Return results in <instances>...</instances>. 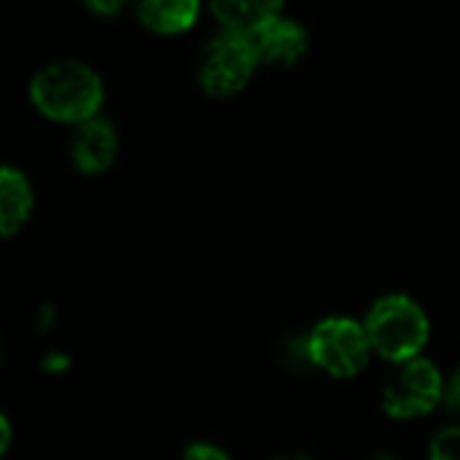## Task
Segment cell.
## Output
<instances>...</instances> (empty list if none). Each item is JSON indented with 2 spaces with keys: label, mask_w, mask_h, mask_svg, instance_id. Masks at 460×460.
Here are the masks:
<instances>
[{
  "label": "cell",
  "mask_w": 460,
  "mask_h": 460,
  "mask_svg": "<svg viewBox=\"0 0 460 460\" xmlns=\"http://www.w3.org/2000/svg\"><path fill=\"white\" fill-rule=\"evenodd\" d=\"M259 67V54L253 43L243 35L224 32L216 35L199 59V86L213 97H232L245 89Z\"/></svg>",
  "instance_id": "obj_4"
},
{
  "label": "cell",
  "mask_w": 460,
  "mask_h": 460,
  "mask_svg": "<svg viewBox=\"0 0 460 460\" xmlns=\"http://www.w3.org/2000/svg\"><path fill=\"white\" fill-rule=\"evenodd\" d=\"M40 367H43L46 372H65V369L70 367V358H67L65 353H46L43 361H40Z\"/></svg>",
  "instance_id": "obj_14"
},
{
  "label": "cell",
  "mask_w": 460,
  "mask_h": 460,
  "mask_svg": "<svg viewBox=\"0 0 460 460\" xmlns=\"http://www.w3.org/2000/svg\"><path fill=\"white\" fill-rule=\"evenodd\" d=\"M259 54V62H278V65H294L305 49H307V30L283 13L272 16L256 35L248 38Z\"/></svg>",
  "instance_id": "obj_7"
},
{
  "label": "cell",
  "mask_w": 460,
  "mask_h": 460,
  "mask_svg": "<svg viewBox=\"0 0 460 460\" xmlns=\"http://www.w3.org/2000/svg\"><path fill=\"white\" fill-rule=\"evenodd\" d=\"M183 460H229V456L216 447V445H208V442H197L191 445L186 453H183Z\"/></svg>",
  "instance_id": "obj_12"
},
{
  "label": "cell",
  "mask_w": 460,
  "mask_h": 460,
  "mask_svg": "<svg viewBox=\"0 0 460 460\" xmlns=\"http://www.w3.org/2000/svg\"><path fill=\"white\" fill-rule=\"evenodd\" d=\"M369 337L353 318H326L305 340V356L332 377H356L369 364Z\"/></svg>",
  "instance_id": "obj_3"
},
{
  "label": "cell",
  "mask_w": 460,
  "mask_h": 460,
  "mask_svg": "<svg viewBox=\"0 0 460 460\" xmlns=\"http://www.w3.org/2000/svg\"><path fill=\"white\" fill-rule=\"evenodd\" d=\"M119 151V137L111 121L105 119H92L78 124L73 140H70V156L73 164L86 172V175H97L105 172Z\"/></svg>",
  "instance_id": "obj_6"
},
{
  "label": "cell",
  "mask_w": 460,
  "mask_h": 460,
  "mask_svg": "<svg viewBox=\"0 0 460 460\" xmlns=\"http://www.w3.org/2000/svg\"><path fill=\"white\" fill-rule=\"evenodd\" d=\"M213 16L221 22L224 32H234L243 38L256 35L272 16L283 13L280 3H240V0H229V3H213L210 5Z\"/></svg>",
  "instance_id": "obj_9"
},
{
  "label": "cell",
  "mask_w": 460,
  "mask_h": 460,
  "mask_svg": "<svg viewBox=\"0 0 460 460\" xmlns=\"http://www.w3.org/2000/svg\"><path fill=\"white\" fill-rule=\"evenodd\" d=\"M199 16V5L186 0V3H156V0H148V3H140L137 5V19L154 30V32H162V35H175V32H183L189 30Z\"/></svg>",
  "instance_id": "obj_10"
},
{
  "label": "cell",
  "mask_w": 460,
  "mask_h": 460,
  "mask_svg": "<svg viewBox=\"0 0 460 460\" xmlns=\"http://www.w3.org/2000/svg\"><path fill=\"white\" fill-rule=\"evenodd\" d=\"M367 337L377 356L404 364L420 358V350L429 342V315L407 294H388L377 299L367 315Z\"/></svg>",
  "instance_id": "obj_2"
},
{
  "label": "cell",
  "mask_w": 460,
  "mask_h": 460,
  "mask_svg": "<svg viewBox=\"0 0 460 460\" xmlns=\"http://www.w3.org/2000/svg\"><path fill=\"white\" fill-rule=\"evenodd\" d=\"M11 445V423L5 415H0V453H5Z\"/></svg>",
  "instance_id": "obj_15"
},
{
  "label": "cell",
  "mask_w": 460,
  "mask_h": 460,
  "mask_svg": "<svg viewBox=\"0 0 460 460\" xmlns=\"http://www.w3.org/2000/svg\"><path fill=\"white\" fill-rule=\"evenodd\" d=\"M270 460H313L307 458V456H302V453H283V456H275V458Z\"/></svg>",
  "instance_id": "obj_17"
},
{
  "label": "cell",
  "mask_w": 460,
  "mask_h": 460,
  "mask_svg": "<svg viewBox=\"0 0 460 460\" xmlns=\"http://www.w3.org/2000/svg\"><path fill=\"white\" fill-rule=\"evenodd\" d=\"M102 78L78 59H59L40 67L30 81L32 105L54 119L67 124H84L97 119L102 105Z\"/></svg>",
  "instance_id": "obj_1"
},
{
  "label": "cell",
  "mask_w": 460,
  "mask_h": 460,
  "mask_svg": "<svg viewBox=\"0 0 460 460\" xmlns=\"http://www.w3.org/2000/svg\"><path fill=\"white\" fill-rule=\"evenodd\" d=\"M89 8L92 11H100V13H116V11H121V3H89Z\"/></svg>",
  "instance_id": "obj_16"
},
{
  "label": "cell",
  "mask_w": 460,
  "mask_h": 460,
  "mask_svg": "<svg viewBox=\"0 0 460 460\" xmlns=\"http://www.w3.org/2000/svg\"><path fill=\"white\" fill-rule=\"evenodd\" d=\"M431 460H460V426L445 429L434 437Z\"/></svg>",
  "instance_id": "obj_11"
},
{
  "label": "cell",
  "mask_w": 460,
  "mask_h": 460,
  "mask_svg": "<svg viewBox=\"0 0 460 460\" xmlns=\"http://www.w3.org/2000/svg\"><path fill=\"white\" fill-rule=\"evenodd\" d=\"M445 396V380L434 361L412 358L396 367L383 388V410L391 418L410 420L429 415Z\"/></svg>",
  "instance_id": "obj_5"
},
{
  "label": "cell",
  "mask_w": 460,
  "mask_h": 460,
  "mask_svg": "<svg viewBox=\"0 0 460 460\" xmlns=\"http://www.w3.org/2000/svg\"><path fill=\"white\" fill-rule=\"evenodd\" d=\"M35 208L32 186L22 170L3 167L0 172V232L3 237H13L30 218Z\"/></svg>",
  "instance_id": "obj_8"
},
{
  "label": "cell",
  "mask_w": 460,
  "mask_h": 460,
  "mask_svg": "<svg viewBox=\"0 0 460 460\" xmlns=\"http://www.w3.org/2000/svg\"><path fill=\"white\" fill-rule=\"evenodd\" d=\"M442 404L450 407L453 412L460 415V369L445 383V396H442Z\"/></svg>",
  "instance_id": "obj_13"
},
{
  "label": "cell",
  "mask_w": 460,
  "mask_h": 460,
  "mask_svg": "<svg viewBox=\"0 0 460 460\" xmlns=\"http://www.w3.org/2000/svg\"><path fill=\"white\" fill-rule=\"evenodd\" d=\"M375 460H396L394 456H380V458H375Z\"/></svg>",
  "instance_id": "obj_18"
}]
</instances>
